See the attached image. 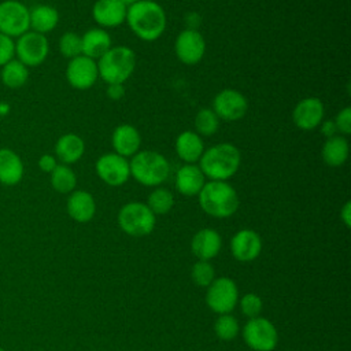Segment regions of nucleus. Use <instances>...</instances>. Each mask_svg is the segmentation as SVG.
<instances>
[{
  "mask_svg": "<svg viewBox=\"0 0 351 351\" xmlns=\"http://www.w3.org/2000/svg\"><path fill=\"white\" fill-rule=\"evenodd\" d=\"M130 30L143 41H155L166 30V12L154 0H137L126 10V19Z\"/></svg>",
  "mask_w": 351,
  "mask_h": 351,
  "instance_id": "f257e3e1",
  "label": "nucleus"
},
{
  "mask_svg": "<svg viewBox=\"0 0 351 351\" xmlns=\"http://www.w3.org/2000/svg\"><path fill=\"white\" fill-rule=\"evenodd\" d=\"M241 165V154L234 144L219 143L204 149L199 167L211 181H226L233 177Z\"/></svg>",
  "mask_w": 351,
  "mask_h": 351,
  "instance_id": "f03ea898",
  "label": "nucleus"
},
{
  "mask_svg": "<svg viewBox=\"0 0 351 351\" xmlns=\"http://www.w3.org/2000/svg\"><path fill=\"white\" fill-rule=\"evenodd\" d=\"M202 210L214 218L233 215L240 204L236 189L226 181H208L197 195Z\"/></svg>",
  "mask_w": 351,
  "mask_h": 351,
  "instance_id": "7ed1b4c3",
  "label": "nucleus"
},
{
  "mask_svg": "<svg viewBox=\"0 0 351 351\" xmlns=\"http://www.w3.org/2000/svg\"><path fill=\"white\" fill-rule=\"evenodd\" d=\"M129 167L130 176L144 186H159L170 173V165L165 155L149 149H143L133 155L129 160Z\"/></svg>",
  "mask_w": 351,
  "mask_h": 351,
  "instance_id": "20e7f679",
  "label": "nucleus"
},
{
  "mask_svg": "<svg viewBox=\"0 0 351 351\" xmlns=\"http://www.w3.org/2000/svg\"><path fill=\"white\" fill-rule=\"evenodd\" d=\"M99 77L108 84H123L134 71L136 53L126 45L111 47L96 60Z\"/></svg>",
  "mask_w": 351,
  "mask_h": 351,
  "instance_id": "39448f33",
  "label": "nucleus"
},
{
  "mask_svg": "<svg viewBox=\"0 0 351 351\" xmlns=\"http://www.w3.org/2000/svg\"><path fill=\"white\" fill-rule=\"evenodd\" d=\"M118 225L129 236L143 237L149 234L156 223L155 214L145 203L129 202L118 213Z\"/></svg>",
  "mask_w": 351,
  "mask_h": 351,
  "instance_id": "423d86ee",
  "label": "nucleus"
},
{
  "mask_svg": "<svg viewBox=\"0 0 351 351\" xmlns=\"http://www.w3.org/2000/svg\"><path fill=\"white\" fill-rule=\"evenodd\" d=\"M49 53V43L44 34L27 30L15 38V59L27 67L43 64Z\"/></svg>",
  "mask_w": 351,
  "mask_h": 351,
  "instance_id": "0eeeda50",
  "label": "nucleus"
},
{
  "mask_svg": "<svg viewBox=\"0 0 351 351\" xmlns=\"http://www.w3.org/2000/svg\"><path fill=\"white\" fill-rule=\"evenodd\" d=\"M243 339L254 351H273L278 343V333L267 318L255 317L244 325Z\"/></svg>",
  "mask_w": 351,
  "mask_h": 351,
  "instance_id": "6e6552de",
  "label": "nucleus"
},
{
  "mask_svg": "<svg viewBox=\"0 0 351 351\" xmlns=\"http://www.w3.org/2000/svg\"><path fill=\"white\" fill-rule=\"evenodd\" d=\"M30 30L29 8L19 0L0 1V33L18 38Z\"/></svg>",
  "mask_w": 351,
  "mask_h": 351,
  "instance_id": "1a4fd4ad",
  "label": "nucleus"
},
{
  "mask_svg": "<svg viewBox=\"0 0 351 351\" xmlns=\"http://www.w3.org/2000/svg\"><path fill=\"white\" fill-rule=\"evenodd\" d=\"M239 302V289L229 277H219L207 287L206 303L217 314H229Z\"/></svg>",
  "mask_w": 351,
  "mask_h": 351,
  "instance_id": "9d476101",
  "label": "nucleus"
},
{
  "mask_svg": "<svg viewBox=\"0 0 351 351\" xmlns=\"http://www.w3.org/2000/svg\"><path fill=\"white\" fill-rule=\"evenodd\" d=\"M95 170L97 177L110 186H121L130 177L129 160L115 152L101 155L95 163Z\"/></svg>",
  "mask_w": 351,
  "mask_h": 351,
  "instance_id": "9b49d317",
  "label": "nucleus"
},
{
  "mask_svg": "<svg viewBox=\"0 0 351 351\" xmlns=\"http://www.w3.org/2000/svg\"><path fill=\"white\" fill-rule=\"evenodd\" d=\"M211 110L219 119L233 122L241 119L245 115L248 110V101L241 92L228 88L222 89L214 96Z\"/></svg>",
  "mask_w": 351,
  "mask_h": 351,
  "instance_id": "f8f14e48",
  "label": "nucleus"
},
{
  "mask_svg": "<svg viewBox=\"0 0 351 351\" xmlns=\"http://www.w3.org/2000/svg\"><path fill=\"white\" fill-rule=\"evenodd\" d=\"M99 78L96 60L78 55L69 60L66 66V80L74 89L85 90L92 88Z\"/></svg>",
  "mask_w": 351,
  "mask_h": 351,
  "instance_id": "ddd939ff",
  "label": "nucleus"
},
{
  "mask_svg": "<svg viewBox=\"0 0 351 351\" xmlns=\"http://www.w3.org/2000/svg\"><path fill=\"white\" fill-rule=\"evenodd\" d=\"M174 52L181 63L196 64L204 56L206 40L196 29H184L176 38Z\"/></svg>",
  "mask_w": 351,
  "mask_h": 351,
  "instance_id": "4468645a",
  "label": "nucleus"
},
{
  "mask_svg": "<svg viewBox=\"0 0 351 351\" xmlns=\"http://www.w3.org/2000/svg\"><path fill=\"white\" fill-rule=\"evenodd\" d=\"M324 114L325 108L321 99L310 96L298 101L292 111V121L300 130H314L322 122Z\"/></svg>",
  "mask_w": 351,
  "mask_h": 351,
  "instance_id": "2eb2a0df",
  "label": "nucleus"
},
{
  "mask_svg": "<svg viewBox=\"0 0 351 351\" xmlns=\"http://www.w3.org/2000/svg\"><path fill=\"white\" fill-rule=\"evenodd\" d=\"M230 251L239 262H251L262 251V239L252 229H241L232 237Z\"/></svg>",
  "mask_w": 351,
  "mask_h": 351,
  "instance_id": "dca6fc26",
  "label": "nucleus"
},
{
  "mask_svg": "<svg viewBox=\"0 0 351 351\" xmlns=\"http://www.w3.org/2000/svg\"><path fill=\"white\" fill-rule=\"evenodd\" d=\"M128 7L118 0H96L92 7L93 21L103 27H117L126 19Z\"/></svg>",
  "mask_w": 351,
  "mask_h": 351,
  "instance_id": "f3484780",
  "label": "nucleus"
},
{
  "mask_svg": "<svg viewBox=\"0 0 351 351\" xmlns=\"http://www.w3.org/2000/svg\"><path fill=\"white\" fill-rule=\"evenodd\" d=\"M111 144L115 154L126 159L132 158L140 151V147H141L140 132L133 125H129V123L118 125L112 132Z\"/></svg>",
  "mask_w": 351,
  "mask_h": 351,
  "instance_id": "a211bd4d",
  "label": "nucleus"
},
{
  "mask_svg": "<svg viewBox=\"0 0 351 351\" xmlns=\"http://www.w3.org/2000/svg\"><path fill=\"white\" fill-rule=\"evenodd\" d=\"M222 247V239L215 229L203 228L197 230L191 241V250L199 261L215 258Z\"/></svg>",
  "mask_w": 351,
  "mask_h": 351,
  "instance_id": "6ab92c4d",
  "label": "nucleus"
},
{
  "mask_svg": "<svg viewBox=\"0 0 351 351\" xmlns=\"http://www.w3.org/2000/svg\"><path fill=\"white\" fill-rule=\"evenodd\" d=\"M66 210L71 219L80 223H85L95 217L96 202L88 191L74 189L67 197Z\"/></svg>",
  "mask_w": 351,
  "mask_h": 351,
  "instance_id": "aec40b11",
  "label": "nucleus"
},
{
  "mask_svg": "<svg viewBox=\"0 0 351 351\" xmlns=\"http://www.w3.org/2000/svg\"><path fill=\"white\" fill-rule=\"evenodd\" d=\"M25 174L21 156L11 148H0V184L5 186L18 185Z\"/></svg>",
  "mask_w": 351,
  "mask_h": 351,
  "instance_id": "412c9836",
  "label": "nucleus"
},
{
  "mask_svg": "<svg viewBox=\"0 0 351 351\" xmlns=\"http://www.w3.org/2000/svg\"><path fill=\"white\" fill-rule=\"evenodd\" d=\"M206 184V177L196 163H185L176 174V188L184 196H197Z\"/></svg>",
  "mask_w": 351,
  "mask_h": 351,
  "instance_id": "4be33fe9",
  "label": "nucleus"
},
{
  "mask_svg": "<svg viewBox=\"0 0 351 351\" xmlns=\"http://www.w3.org/2000/svg\"><path fill=\"white\" fill-rule=\"evenodd\" d=\"M174 148L182 162L196 163L204 152V143L195 130H184L177 136Z\"/></svg>",
  "mask_w": 351,
  "mask_h": 351,
  "instance_id": "5701e85b",
  "label": "nucleus"
},
{
  "mask_svg": "<svg viewBox=\"0 0 351 351\" xmlns=\"http://www.w3.org/2000/svg\"><path fill=\"white\" fill-rule=\"evenodd\" d=\"M111 48V37L107 30L93 27L81 36V55L93 60L100 59Z\"/></svg>",
  "mask_w": 351,
  "mask_h": 351,
  "instance_id": "b1692460",
  "label": "nucleus"
},
{
  "mask_svg": "<svg viewBox=\"0 0 351 351\" xmlns=\"http://www.w3.org/2000/svg\"><path fill=\"white\" fill-rule=\"evenodd\" d=\"M85 152L84 140L75 133L62 134L55 144V156L63 165H73L78 162Z\"/></svg>",
  "mask_w": 351,
  "mask_h": 351,
  "instance_id": "393cba45",
  "label": "nucleus"
},
{
  "mask_svg": "<svg viewBox=\"0 0 351 351\" xmlns=\"http://www.w3.org/2000/svg\"><path fill=\"white\" fill-rule=\"evenodd\" d=\"M29 23L30 30L45 36L58 26L59 12L52 5L37 4L33 8H29Z\"/></svg>",
  "mask_w": 351,
  "mask_h": 351,
  "instance_id": "a878e982",
  "label": "nucleus"
},
{
  "mask_svg": "<svg viewBox=\"0 0 351 351\" xmlns=\"http://www.w3.org/2000/svg\"><path fill=\"white\" fill-rule=\"evenodd\" d=\"M350 154V145L344 136L336 134L329 137L322 144L321 156L325 165L330 167H339L346 163Z\"/></svg>",
  "mask_w": 351,
  "mask_h": 351,
  "instance_id": "bb28decb",
  "label": "nucleus"
},
{
  "mask_svg": "<svg viewBox=\"0 0 351 351\" xmlns=\"http://www.w3.org/2000/svg\"><path fill=\"white\" fill-rule=\"evenodd\" d=\"M0 80L4 86L10 89H18L27 82L29 67L14 58L0 67Z\"/></svg>",
  "mask_w": 351,
  "mask_h": 351,
  "instance_id": "cd10ccee",
  "label": "nucleus"
},
{
  "mask_svg": "<svg viewBox=\"0 0 351 351\" xmlns=\"http://www.w3.org/2000/svg\"><path fill=\"white\" fill-rule=\"evenodd\" d=\"M51 186L59 193H71L77 186V176L69 165L58 163L49 173Z\"/></svg>",
  "mask_w": 351,
  "mask_h": 351,
  "instance_id": "c85d7f7f",
  "label": "nucleus"
},
{
  "mask_svg": "<svg viewBox=\"0 0 351 351\" xmlns=\"http://www.w3.org/2000/svg\"><path fill=\"white\" fill-rule=\"evenodd\" d=\"M145 204L155 215H163L173 208L174 196L166 188H156L148 195Z\"/></svg>",
  "mask_w": 351,
  "mask_h": 351,
  "instance_id": "c756f323",
  "label": "nucleus"
},
{
  "mask_svg": "<svg viewBox=\"0 0 351 351\" xmlns=\"http://www.w3.org/2000/svg\"><path fill=\"white\" fill-rule=\"evenodd\" d=\"M195 132L202 137L213 136L219 128V118L211 108H202L195 115Z\"/></svg>",
  "mask_w": 351,
  "mask_h": 351,
  "instance_id": "7c9ffc66",
  "label": "nucleus"
},
{
  "mask_svg": "<svg viewBox=\"0 0 351 351\" xmlns=\"http://www.w3.org/2000/svg\"><path fill=\"white\" fill-rule=\"evenodd\" d=\"M214 332L218 339L223 341H230L236 339V336L240 332V326L237 319L230 314H221L215 324H214Z\"/></svg>",
  "mask_w": 351,
  "mask_h": 351,
  "instance_id": "2f4dec72",
  "label": "nucleus"
},
{
  "mask_svg": "<svg viewBox=\"0 0 351 351\" xmlns=\"http://www.w3.org/2000/svg\"><path fill=\"white\" fill-rule=\"evenodd\" d=\"M59 51L69 60L81 55V36L74 32H66L59 38Z\"/></svg>",
  "mask_w": 351,
  "mask_h": 351,
  "instance_id": "473e14b6",
  "label": "nucleus"
},
{
  "mask_svg": "<svg viewBox=\"0 0 351 351\" xmlns=\"http://www.w3.org/2000/svg\"><path fill=\"white\" fill-rule=\"evenodd\" d=\"M214 267L208 261H197L191 270V277L193 282L199 287L207 288L213 281H214Z\"/></svg>",
  "mask_w": 351,
  "mask_h": 351,
  "instance_id": "72a5a7b5",
  "label": "nucleus"
},
{
  "mask_svg": "<svg viewBox=\"0 0 351 351\" xmlns=\"http://www.w3.org/2000/svg\"><path fill=\"white\" fill-rule=\"evenodd\" d=\"M262 307L263 302L256 293H245L240 300V310L248 318L259 317Z\"/></svg>",
  "mask_w": 351,
  "mask_h": 351,
  "instance_id": "f704fd0d",
  "label": "nucleus"
},
{
  "mask_svg": "<svg viewBox=\"0 0 351 351\" xmlns=\"http://www.w3.org/2000/svg\"><path fill=\"white\" fill-rule=\"evenodd\" d=\"M15 58V40L0 33V67Z\"/></svg>",
  "mask_w": 351,
  "mask_h": 351,
  "instance_id": "c9c22d12",
  "label": "nucleus"
},
{
  "mask_svg": "<svg viewBox=\"0 0 351 351\" xmlns=\"http://www.w3.org/2000/svg\"><path fill=\"white\" fill-rule=\"evenodd\" d=\"M333 122L337 129V133H340L344 137L348 136L351 133V108L344 107L343 110H340L336 114Z\"/></svg>",
  "mask_w": 351,
  "mask_h": 351,
  "instance_id": "e433bc0d",
  "label": "nucleus"
},
{
  "mask_svg": "<svg viewBox=\"0 0 351 351\" xmlns=\"http://www.w3.org/2000/svg\"><path fill=\"white\" fill-rule=\"evenodd\" d=\"M38 167L41 171L44 173H51L56 166H58V159L55 155H51V154H44L38 158V162H37Z\"/></svg>",
  "mask_w": 351,
  "mask_h": 351,
  "instance_id": "4c0bfd02",
  "label": "nucleus"
},
{
  "mask_svg": "<svg viewBox=\"0 0 351 351\" xmlns=\"http://www.w3.org/2000/svg\"><path fill=\"white\" fill-rule=\"evenodd\" d=\"M106 93L111 100H119L125 96V86L123 84H108Z\"/></svg>",
  "mask_w": 351,
  "mask_h": 351,
  "instance_id": "58836bf2",
  "label": "nucleus"
},
{
  "mask_svg": "<svg viewBox=\"0 0 351 351\" xmlns=\"http://www.w3.org/2000/svg\"><path fill=\"white\" fill-rule=\"evenodd\" d=\"M319 126H321V133H322L326 138L333 137V136H336V134H337V129H336V126H335L333 119L324 121V122H321V123H319Z\"/></svg>",
  "mask_w": 351,
  "mask_h": 351,
  "instance_id": "ea45409f",
  "label": "nucleus"
},
{
  "mask_svg": "<svg viewBox=\"0 0 351 351\" xmlns=\"http://www.w3.org/2000/svg\"><path fill=\"white\" fill-rule=\"evenodd\" d=\"M340 218H341V221L344 222V225H346L347 228H350V225H351V203H350V202H346L344 206L341 207V210H340Z\"/></svg>",
  "mask_w": 351,
  "mask_h": 351,
  "instance_id": "a19ab883",
  "label": "nucleus"
},
{
  "mask_svg": "<svg viewBox=\"0 0 351 351\" xmlns=\"http://www.w3.org/2000/svg\"><path fill=\"white\" fill-rule=\"evenodd\" d=\"M10 111H11L10 103H7V101H0V117L8 115Z\"/></svg>",
  "mask_w": 351,
  "mask_h": 351,
  "instance_id": "79ce46f5",
  "label": "nucleus"
},
{
  "mask_svg": "<svg viewBox=\"0 0 351 351\" xmlns=\"http://www.w3.org/2000/svg\"><path fill=\"white\" fill-rule=\"evenodd\" d=\"M118 1H121L122 4H125L126 7H129V5H132L133 3H136L137 0H118Z\"/></svg>",
  "mask_w": 351,
  "mask_h": 351,
  "instance_id": "37998d69",
  "label": "nucleus"
},
{
  "mask_svg": "<svg viewBox=\"0 0 351 351\" xmlns=\"http://www.w3.org/2000/svg\"><path fill=\"white\" fill-rule=\"evenodd\" d=\"M0 351H5V350H4V348H3V347H0Z\"/></svg>",
  "mask_w": 351,
  "mask_h": 351,
  "instance_id": "c03bdc74",
  "label": "nucleus"
}]
</instances>
